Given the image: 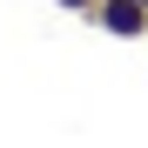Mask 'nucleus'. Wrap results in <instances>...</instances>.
Segmentation results:
<instances>
[{
  "mask_svg": "<svg viewBox=\"0 0 148 148\" xmlns=\"http://www.w3.org/2000/svg\"><path fill=\"white\" fill-rule=\"evenodd\" d=\"M94 27H101V34H121V40H141L148 34V7H141V0H94Z\"/></svg>",
  "mask_w": 148,
  "mask_h": 148,
  "instance_id": "f257e3e1",
  "label": "nucleus"
},
{
  "mask_svg": "<svg viewBox=\"0 0 148 148\" xmlns=\"http://www.w3.org/2000/svg\"><path fill=\"white\" fill-rule=\"evenodd\" d=\"M61 7H94V0H61Z\"/></svg>",
  "mask_w": 148,
  "mask_h": 148,
  "instance_id": "f03ea898",
  "label": "nucleus"
},
{
  "mask_svg": "<svg viewBox=\"0 0 148 148\" xmlns=\"http://www.w3.org/2000/svg\"><path fill=\"white\" fill-rule=\"evenodd\" d=\"M141 7H148V0H141Z\"/></svg>",
  "mask_w": 148,
  "mask_h": 148,
  "instance_id": "7ed1b4c3",
  "label": "nucleus"
}]
</instances>
